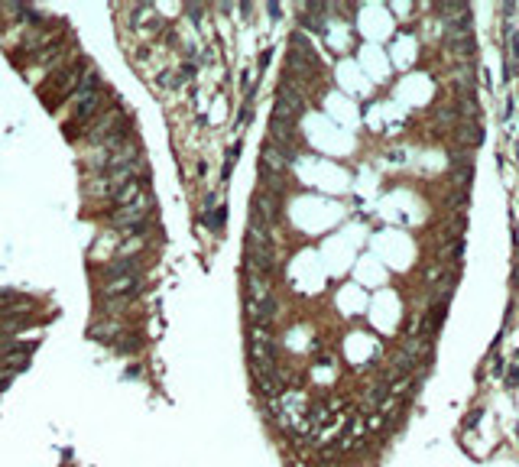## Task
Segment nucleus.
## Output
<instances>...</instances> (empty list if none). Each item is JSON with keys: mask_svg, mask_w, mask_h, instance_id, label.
Returning a JSON list of instances; mask_svg holds the SVG:
<instances>
[{"mask_svg": "<svg viewBox=\"0 0 519 467\" xmlns=\"http://www.w3.org/2000/svg\"><path fill=\"white\" fill-rule=\"evenodd\" d=\"M110 104H117V98L108 85L98 91H75L68 98V120H62V133L68 136V143H78V136L88 130V124L104 114Z\"/></svg>", "mask_w": 519, "mask_h": 467, "instance_id": "1", "label": "nucleus"}, {"mask_svg": "<svg viewBox=\"0 0 519 467\" xmlns=\"http://www.w3.org/2000/svg\"><path fill=\"white\" fill-rule=\"evenodd\" d=\"M91 59L85 52H78L68 65H62L59 72H52L49 78L43 81L36 88V94L45 101V107H49V114H59L62 110V104H68V98H72L75 91H78L81 78H85V72H88Z\"/></svg>", "mask_w": 519, "mask_h": 467, "instance_id": "2", "label": "nucleus"}, {"mask_svg": "<svg viewBox=\"0 0 519 467\" xmlns=\"http://www.w3.org/2000/svg\"><path fill=\"white\" fill-rule=\"evenodd\" d=\"M133 124V117L127 114V107L124 104H110L108 110L101 117H94L88 124V130L78 136V146L81 149H91V146H101V143H108L114 133H120V130H127V127Z\"/></svg>", "mask_w": 519, "mask_h": 467, "instance_id": "3", "label": "nucleus"}, {"mask_svg": "<svg viewBox=\"0 0 519 467\" xmlns=\"http://www.w3.org/2000/svg\"><path fill=\"white\" fill-rule=\"evenodd\" d=\"M247 357H250V373H276L279 370L276 338H273L269 328L250 324V334H247Z\"/></svg>", "mask_w": 519, "mask_h": 467, "instance_id": "4", "label": "nucleus"}, {"mask_svg": "<svg viewBox=\"0 0 519 467\" xmlns=\"http://www.w3.org/2000/svg\"><path fill=\"white\" fill-rule=\"evenodd\" d=\"M315 75H318V59H315L312 45L302 36H292V49L286 55V75L282 78L296 81V78H315Z\"/></svg>", "mask_w": 519, "mask_h": 467, "instance_id": "5", "label": "nucleus"}, {"mask_svg": "<svg viewBox=\"0 0 519 467\" xmlns=\"http://www.w3.org/2000/svg\"><path fill=\"white\" fill-rule=\"evenodd\" d=\"M152 263V253H140V256H114V260L101 263L94 270V282H110L120 276H140L146 273V266Z\"/></svg>", "mask_w": 519, "mask_h": 467, "instance_id": "6", "label": "nucleus"}, {"mask_svg": "<svg viewBox=\"0 0 519 467\" xmlns=\"http://www.w3.org/2000/svg\"><path fill=\"white\" fill-rule=\"evenodd\" d=\"M305 107V98H302V88L296 81L282 78L276 88V104H273V117L269 120H286V124H296V117L302 114Z\"/></svg>", "mask_w": 519, "mask_h": 467, "instance_id": "7", "label": "nucleus"}, {"mask_svg": "<svg viewBox=\"0 0 519 467\" xmlns=\"http://www.w3.org/2000/svg\"><path fill=\"white\" fill-rule=\"evenodd\" d=\"M143 289H146V273H140V276H120V279H110V282H94V296L133 302Z\"/></svg>", "mask_w": 519, "mask_h": 467, "instance_id": "8", "label": "nucleus"}, {"mask_svg": "<svg viewBox=\"0 0 519 467\" xmlns=\"http://www.w3.org/2000/svg\"><path fill=\"white\" fill-rule=\"evenodd\" d=\"M43 321L39 308H20V312H7L0 315V338H17V334L29 331Z\"/></svg>", "mask_w": 519, "mask_h": 467, "instance_id": "9", "label": "nucleus"}, {"mask_svg": "<svg viewBox=\"0 0 519 467\" xmlns=\"http://www.w3.org/2000/svg\"><path fill=\"white\" fill-rule=\"evenodd\" d=\"M250 217H257L260 224H266V227H276V221H279V198H273V195H266V191H253V198H250Z\"/></svg>", "mask_w": 519, "mask_h": 467, "instance_id": "10", "label": "nucleus"}, {"mask_svg": "<svg viewBox=\"0 0 519 467\" xmlns=\"http://www.w3.org/2000/svg\"><path fill=\"white\" fill-rule=\"evenodd\" d=\"M124 331H127V324L120 321V318H101V321H94L88 328V338L98 341V344H114Z\"/></svg>", "mask_w": 519, "mask_h": 467, "instance_id": "11", "label": "nucleus"}, {"mask_svg": "<svg viewBox=\"0 0 519 467\" xmlns=\"http://www.w3.org/2000/svg\"><path fill=\"white\" fill-rule=\"evenodd\" d=\"M20 308H39V298L23 296L20 289H0V315L20 312Z\"/></svg>", "mask_w": 519, "mask_h": 467, "instance_id": "12", "label": "nucleus"}, {"mask_svg": "<svg viewBox=\"0 0 519 467\" xmlns=\"http://www.w3.org/2000/svg\"><path fill=\"white\" fill-rule=\"evenodd\" d=\"M389 399V386H386L383 380H376V383H370L367 393H364V412H380V405Z\"/></svg>", "mask_w": 519, "mask_h": 467, "instance_id": "13", "label": "nucleus"}, {"mask_svg": "<svg viewBox=\"0 0 519 467\" xmlns=\"http://www.w3.org/2000/svg\"><path fill=\"white\" fill-rule=\"evenodd\" d=\"M110 347H114L117 354H140V350H143V334L136 331V328H127Z\"/></svg>", "mask_w": 519, "mask_h": 467, "instance_id": "14", "label": "nucleus"}, {"mask_svg": "<svg viewBox=\"0 0 519 467\" xmlns=\"http://www.w3.org/2000/svg\"><path fill=\"white\" fill-rule=\"evenodd\" d=\"M457 136H461V143H467V146H480L483 130H480V124H477V120H471V124H461Z\"/></svg>", "mask_w": 519, "mask_h": 467, "instance_id": "15", "label": "nucleus"}, {"mask_svg": "<svg viewBox=\"0 0 519 467\" xmlns=\"http://www.w3.org/2000/svg\"><path fill=\"white\" fill-rule=\"evenodd\" d=\"M364 425H367V431H380V428H383V425H386V419H383V415H380V412H370V419H367V422H364Z\"/></svg>", "mask_w": 519, "mask_h": 467, "instance_id": "16", "label": "nucleus"}, {"mask_svg": "<svg viewBox=\"0 0 519 467\" xmlns=\"http://www.w3.org/2000/svg\"><path fill=\"white\" fill-rule=\"evenodd\" d=\"M516 55H519V33L510 29V62L516 65Z\"/></svg>", "mask_w": 519, "mask_h": 467, "instance_id": "17", "label": "nucleus"}, {"mask_svg": "<svg viewBox=\"0 0 519 467\" xmlns=\"http://www.w3.org/2000/svg\"><path fill=\"white\" fill-rule=\"evenodd\" d=\"M464 205H467V191H457V195H451V208H454V211H457V208H464Z\"/></svg>", "mask_w": 519, "mask_h": 467, "instance_id": "18", "label": "nucleus"}, {"mask_svg": "<svg viewBox=\"0 0 519 467\" xmlns=\"http://www.w3.org/2000/svg\"><path fill=\"white\" fill-rule=\"evenodd\" d=\"M506 383H510V386H513V383H519V367H513V370H510V377H506Z\"/></svg>", "mask_w": 519, "mask_h": 467, "instance_id": "19", "label": "nucleus"}, {"mask_svg": "<svg viewBox=\"0 0 519 467\" xmlns=\"http://www.w3.org/2000/svg\"><path fill=\"white\" fill-rule=\"evenodd\" d=\"M490 370H493V377H497V373L503 370V357H493V367H490Z\"/></svg>", "mask_w": 519, "mask_h": 467, "instance_id": "20", "label": "nucleus"}, {"mask_svg": "<svg viewBox=\"0 0 519 467\" xmlns=\"http://www.w3.org/2000/svg\"><path fill=\"white\" fill-rule=\"evenodd\" d=\"M516 360H519V350H516Z\"/></svg>", "mask_w": 519, "mask_h": 467, "instance_id": "21", "label": "nucleus"}]
</instances>
